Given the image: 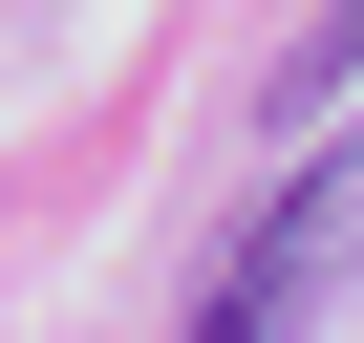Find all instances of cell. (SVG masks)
<instances>
[{
	"mask_svg": "<svg viewBox=\"0 0 364 343\" xmlns=\"http://www.w3.org/2000/svg\"><path fill=\"white\" fill-rule=\"evenodd\" d=\"M343 279H364V129H343V150H300L279 194L236 215V258H215L193 343H300V322H321Z\"/></svg>",
	"mask_w": 364,
	"mask_h": 343,
	"instance_id": "1",
	"label": "cell"
},
{
	"mask_svg": "<svg viewBox=\"0 0 364 343\" xmlns=\"http://www.w3.org/2000/svg\"><path fill=\"white\" fill-rule=\"evenodd\" d=\"M257 86H279V129H300V107H343V86H364V0H321V22H300Z\"/></svg>",
	"mask_w": 364,
	"mask_h": 343,
	"instance_id": "2",
	"label": "cell"
}]
</instances>
